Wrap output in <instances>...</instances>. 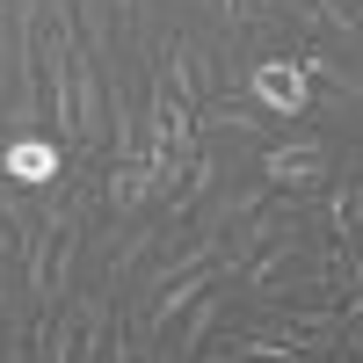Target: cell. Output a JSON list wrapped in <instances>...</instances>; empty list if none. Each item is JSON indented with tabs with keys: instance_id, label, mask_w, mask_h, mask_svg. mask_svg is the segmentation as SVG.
<instances>
[{
	"instance_id": "1",
	"label": "cell",
	"mask_w": 363,
	"mask_h": 363,
	"mask_svg": "<svg viewBox=\"0 0 363 363\" xmlns=\"http://www.w3.org/2000/svg\"><path fill=\"white\" fill-rule=\"evenodd\" d=\"M262 182L284 196H320L335 182V145L320 131H284L277 145H262Z\"/></svg>"
},
{
	"instance_id": "2",
	"label": "cell",
	"mask_w": 363,
	"mask_h": 363,
	"mask_svg": "<svg viewBox=\"0 0 363 363\" xmlns=\"http://www.w3.org/2000/svg\"><path fill=\"white\" fill-rule=\"evenodd\" d=\"M233 87H240V95H247L262 116H313V80H306V66H298V58H284V51L247 58V73H240Z\"/></svg>"
},
{
	"instance_id": "3",
	"label": "cell",
	"mask_w": 363,
	"mask_h": 363,
	"mask_svg": "<svg viewBox=\"0 0 363 363\" xmlns=\"http://www.w3.org/2000/svg\"><path fill=\"white\" fill-rule=\"evenodd\" d=\"M66 160H73V153H66L51 131H8V138H0V174H8L15 189H29V196L51 189V182H66V174H73Z\"/></svg>"
},
{
	"instance_id": "4",
	"label": "cell",
	"mask_w": 363,
	"mask_h": 363,
	"mask_svg": "<svg viewBox=\"0 0 363 363\" xmlns=\"http://www.w3.org/2000/svg\"><path fill=\"white\" fill-rule=\"evenodd\" d=\"M145 203H160L153 160H145V153H131V160H102V211H109V218H138Z\"/></svg>"
},
{
	"instance_id": "5",
	"label": "cell",
	"mask_w": 363,
	"mask_h": 363,
	"mask_svg": "<svg viewBox=\"0 0 363 363\" xmlns=\"http://www.w3.org/2000/svg\"><path fill=\"white\" fill-rule=\"evenodd\" d=\"M284 8L306 22L313 37H335V44H349V51L363 44V15L349 8V0H284Z\"/></svg>"
},
{
	"instance_id": "6",
	"label": "cell",
	"mask_w": 363,
	"mask_h": 363,
	"mask_svg": "<svg viewBox=\"0 0 363 363\" xmlns=\"http://www.w3.org/2000/svg\"><path fill=\"white\" fill-rule=\"evenodd\" d=\"M298 66H306V80H313V102L342 95V102L363 109V66H342V58H327V51H298Z\"/></svg>"
},
{
	"instance_id": "7",
	"label": "cell",
	"mask_w": 363,
	"mask_h": 363,
	"mask_svg": "<svg viewBox=\"0 0 363 363\" xmlns=\"http://www.w3.org/2000/svg\"><path fill=\"white\" fill-rule=\"evenodd\" d=\"M335 349H349V356L363 363V320H356V327H342V342H335Z\"/></svg>"
}]
</instances>
